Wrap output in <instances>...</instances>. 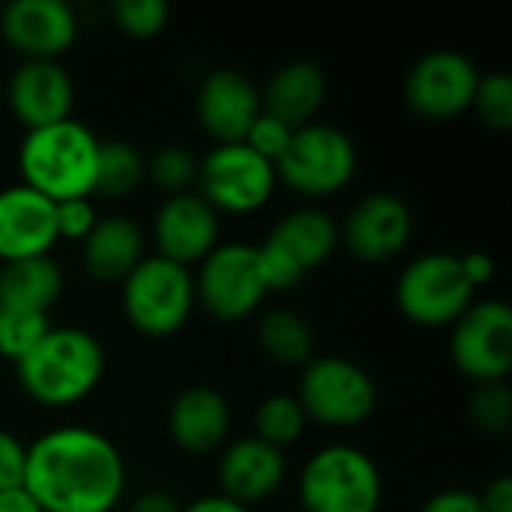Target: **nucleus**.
<instances>
[{
  "instance_id": "nucleus-37",
  "label": "nucleus",
  "mask_w": 512,
  "mask_h": 512,
  "mask_svg": "<svg viewBox=\"0 0 512 512\" xmlns=\"http://www.w3.org/2000/svg\"><path fill=\"white\" fill-rule=\"evenodd\" d=\"M459 264H462V273H465V279L471 282L474 291L495 279V258L486 255V252H468V255L459 258Z\"/></svg>"
},
{
  "instance_id": "nucleus-19",
  "label": "nucleus",
  "mask_w": 512,
  "mask_h": 512,
  "mask_svg": "<svg viewBox=\"0 0 512 512\" xmlns=\"http://www.w3.org/2000/svg\"><path fill=\"white\" fill-rule=\"evenodd\" d=\"M288 477L285 450L264 444L261 438H237L219 450L216 480L219 492L243 507H255L273 498Z\"/></svg>"
},
{
  "instance_id": "nucleus-12",
  "label": "nucleus",
  "mask_w": 512,
  "mask_h": 512,
  "mask_svg": "<svg viewBox=\"0 0 512 512\" xmlns=\"http://www.w3.org/2000/svg\"><path fill=\"white\" fill-rule=\"evenodd\" d=\"M450 327V357L468 381H507L512 369V312L504 300H474Z\"/></svg>"
},
{
  "instance_id": "nucleus-39",
  "label": "nucleus",
  "mask_w": 512,
  "mask_h": 512,
  "mask_svg": "<svg viewBox=\"0 0 512 512\" xmlns=\"http://www.w3.org/2000/svg\"><path fill=\"white\" fill-rule=\"evenodd\" d=\"M180 501L174 498V495H168V492H162V489H147V492H141V495H135L132 498V504H129V510L126 512H180Z\"/></svg>"
},
{
  "instance_id": "nucleus-36",
  "label": "nucleus",
  "mask_w": 512,
  "mask_h": 512,
  "mask_svg": "<svg viewBox=\"0 0 512 512\" xmlns=\"http://www.w3.org/2000/svg\"><path fill=\"white\" fill-rule=\"evenodd\" d=\"M420 512H486L480 504V495L477 492H468V489H444V492H435Z\"/></svg>"
},
{
  "instance_id": "nucleus-32",
  "label": "nucleus",
  "mask_w": 512,
  "mask_h": 512,
  "mask_svg": "<svg viewBox=\"0 0 512 512\" xmlns=\"http://www.w3.org/2000/svg\"><path fill=\"white\" fill-rule=\"evenodd\" d=\"M111 21L117 24V30H123L126 36L135 39H150L159 36L168 24V3L162 0H117L111 3Z\"/></svg>"
},
{
  "instance_id": "nucleus-30",
  "label": "nucleus",
  "mask_w": 512,
  "mask_h": 512,
  "mask_svg": "<svg viewBox=\"0 0 512 512\" xmlns=\"http://www.w3.org/2000/svg\"><path fill=\"white\" fill-rule=\"evenodd\" d=\"M48 330H51L48 315L0 309V357L9 363H18Z\"/></svg>"
},
{
  "instance_id": "nucleus-21",
  "label": "nucleus",
  "mask_w": 512,
  "mask_h": 512,
  "mask_svg": "<svg viewBox=\"0 0 512 512\" xmlns=\"http://www.w3.org/2000/svg\"><path fill=\"white\" fill-rule=\"evenodd\" d=\"M231 405L210 384L180 390L168 408V435L189 456H210L228 444Z\"/></svg>"
},
{
  "instance_id": "nucleus-35",
  "label": "nucleus",
  "mask_w": 512,
  "mask_h": 512,
  "mask_svg": "<svg viewBox=\"0 0 512 512\" xmlns=\"http://www.w3.org/2000/svg\"><path fill=\"white\" fill-rule=\"evenodd\" d=\"M27 471V447L6 429H0V492L21 489Z\"/></svg>"
},
{
  "instance_id": "nucleus-24",
  "label": "nucleus",
  "mask_w": 512,
  "mask_h": 512,
  "mask_svg": "<svg viewBox=\"0 0 512 512\" xmlns=\"http://www.w3.org/2000/svg\"><path fill=\"white\" fill-rule=\"evenodd\" d=\"M63 294V270L51 255L0 264V309L48 315Z\"/></svg>"
},
{
  "instance_id": "nucleus-10",
  "label": "nucleus",
  "mask_w": 512,
  "mask_h": 512,
  "mask_svg": "<svg viewBox=\"0 0 512 512\" xmlns=\"http://www.w3.org/2000/svg\"><path fill=\"white\" fill-rule=\"evenodd\" d=\"M474 303V288L459 255L426 252L414 258L396 282V306L417 327H450Z\"/></svg>"
},
{
  "instance_id": "nucleus-18",
  "label": "nucleus",
  "mask_w": 512,
  "mask_h": 512,
  "mask_svg": "<svg viewBox=\"0 0 512 512\" xmlns=\"http://www.w3.org/2000/svg\"><path fill=\"white\" fill-rule=\"evenodd\" d=\"M75 87L60 60H21L6 81V105L30 132L72 117Z\"/></svg>"
},
{
  "instance_id": "nucleus-6",
  "label": "nucleus",
  "mask_w": 512,
  "mask_h": 512,
  "mask_svg": "<svg viewBox=\"0 0 512 512\" xmlns=\"http://www.w3.org/2000/svg\"><path fill=\"white\" fill-rule=\"evenodd\" d=\"M297 402L306 420L327 429H351L375 414L378 387L357 360L339 354H315L300 372Z\"/></svg>"
},
{
  "instance_id": "nucleus-31",
  "label": "nucleus",
  "mask_w": 512,
  "mask_h": 512,
  "mask_svg": "<svg viewBox=\"0 0 512 512\" xmlns=\"http://www.w3.org/2000/svg\"><path fill=\"white\" fill-rule=\"evenodd\" d=\"M471 108L477 111V117H480L489 129H495V132H510L512 129V81L510 78H507L504 72L480 75Z\"/></svg>"
},
{
  "instance_id": "nucleus-41",
  "label": "nucleus",
  "mask_w": 512,
  "mask_h": 512,
  "mask_svg": "<svg viewBox=\"0 0 512 512\" xmlns=\"http://www.w3.org/2000/svg\"><path fill=\"white\" fill-rule=\"evenodd\" d=\"M0 512H42L39 504L27 495V489H9V492H0Z\"/></svg>"
},
{
  "instance_id": "nucleus-26",
  "label": "nucleus",
  "mask_w": 512,
  "mask_h": 512,
  "mask_svg": "<svg viewBox=\"0 0 512 512\" xmlns=\"http://www.w3.org/2000/svg\"><path fill=\"white\" fill-rule=\"evenodd\" d=\"M144 168H147V159L138 153L135 144L123 138L99 141L93 192L102 198H126L144 183Z\"/></svg>"
},
{
  "instance_id": "nucleus-13",
  "label": "nucleus",
  "mask_w": 512,
  "mask_h": 512,
  "mask_svg": "<svg viewBox=\"0 0 512 512\" xmlns=\"http://www.w3.org/2000/svg\"><path fill=\"white\" fill-rule=\"evenodd\" d=\"M480 72L471 57L453 48L423 54L405 75V102L423 120H453L471 111Z\"/></svg>"
},
{
  "instance_id": "nucleus-28",
  "label": "nucleus",
  "mask_w": 512,
  "mask_h": 512,
  "mask_svg": "<svg viewBox=\"0 0 512 512\" xmlns=\"http://www.w3.org/2000/svg\"><path fill=\"white\" fill-rule=\"evenodd\" d=\"M144 180H150L156 189H162L165 198L192 192V186L198 180V159L192 156V150H186L180 144H165L147 159Z\"/></svg>"
},
{
  "instance_id": "nucleus-34",
  "label": "nucleus",
  "mask_w": 512,
  "mask_h": 512,
  "mask_svg": "<svg viewBox=\"0 0 512 512\" xmlns=\"http://www.w3.org/2000/svg\"><path fill=\"white\" fill-rule=\"evenodd\" d=\"M54 219H57V240L84 243L87 234L96 228L99 213L90 198H66L54 204Z\"/></svg>"
},
{
  "instance_id": "nucleus-7",
  "label": "nucleus",
  "mask_w": 512,
  "mask_h": 512,
  "mask_svg": "<svg viewBox=\"0 0 512 512\" xmlns=\"http://www.w3.org/2000/svg\"><path fill=\"white\" fill-rule=\"evenodd\" d=\"M339 249V222L321 207H297L285 213L258 246L270 294L291 291L312 270L324 267Z\"/></svg>"
},
{
  "instance_id": "nucleus-1",
  "label": "nucleus",
  "mask_w": 512,
  "mask_h": 512,
  "mask_svg": "<svg viewBox=\"0 0 512 512\" xmlns=\"http://www.w3.org/2000/svg\"><path fill=\"white\" fill-rule=\"evenodd\" d=\"M24 489L42 512H114L126 492V462L105 432L54 426L27 447Z\"/></svg>"
},
{
  "instance_id": "nucleus-5",
  "label": "nucleus",
  "mask_w": 512,
  "mask_h": 512,
  "mask_svg": "<svg viewBox=\"0 0 512 512\" xmlns=\"http://www.w3.org/2000/svg\"><path fill=\"white\" fill-rule=\"evenodd\" d=\"M120 306L132 330L147 339H168L186 327L198 306L192 270L159 255H144L120 282Z\"/></svg>"
},
{
  "instance_id": "nucleus-27",
  "label": "nucleus",
  "mask_w": 512,
  "mask_h": 512,
  "mask_svg": "<svg viewBox=\"0 0 512 512\" xmlns=\"http://www.w3.org/2000/svg\"><path fill=\"white\" fill-rule=\"evenodd\" d=\"M306 414L297 402V396L291 393H273L267 399H261V405L255 408V438H261L264 444L285 450L288 444L300 441L303 429H306Z\"/></svg>"
},
{
  "instance_id": "nucleus-8",
  "label": "nucleus",
  "mask_w": 512,
  "mask_h": 512,
  "mask_svg": "<svg viewBox=\"0 0 512 512\" xmlns=\"http://www.w3.org/2000/svg\"><path fill=\"white\" fill-rule=\"evenodd\" d=\"M357 174V147L351 135L330 123H306L294 129L276 162V180L303 198H333Z\"/></svg>"
},
{
  "instance_id": "nucleus-17",
  "label": "nucleus",
  "mask_w": 512,
  "mask_h": 512,
  "mask_svg": "<svg viewBox=\"0 0 512 512\" xmlns=\"http://www.w3.org/2000/svg\"><path fill=\"white\" fill-rule=\"evenodd\" d=\"M219 213L198 195H168L153 216L156 255L180 267L201 264L219 246Z\"/></svg>"
},
{
  "instance_id": "nucleus-25",
  "label": "nucleus",
  "mask_w": 512,
  "mask_h": 512,
  "mask_svg": "<svg viewBox=\"0 0 512 512\" xmlns=\"http://www.w3.org/2000/svg\"><path fill=\"white\" fill-rule=\"evenodd\" d=\"M258 345L276 366L303 369L315 357V333L294 309H270L258 321Z\"/></svg>"
},
{
  "instance_id": "nucleus-3",
  "label": "nucleus",
  "mask_w": 512,
  "mask_h": 512,
  "mask_svg": "<svg viewBox=\"0 0 512 512\" xmlns=\"http://www.w3.org/2000/svg\"><path fill=\"white\" fill-rule=\"evenodd\" d=\"M99 138L90 126L69 117L54 126L30 129L18 147L21 183L48 201L90 198L96 177Z\"/></svg>"
},
{
  "instance_id": "nucleus-23",
  "label": "nucleus",
  "mask_w": 512,
  "mask_h": 512,
  "mask_svg": "<svg viewBox=\"0 0 512 512\" xmlns=\"http://www.w3.org/2000/svg\"><path fill=\"white\" fill-rule=\"evenodd\" d=\"M144 261V231L129 216H99L81 243V264L96 282H123Z\"/></svg>"
},
{
  "instance_id": "nucleus-9",
  "label": "nucleus",
  "mask_w": 512,
  "mask_h": 512,
  "mask_svg": "<svg viewBox=\"0 0 512 512\" xmlns=\"http://www.w3.org/2000/svg\"><path fill=\"white\" fill-rule=\"evenodd\" d=\"M195 282V303L222 324H237L255 315L270 288L264 279L258 246L249 243H219L192 273Z\"/></svg>"
},
{
  "instance_id": "nucleus-2",
  "label": "nucleus",
  "mask_w": 512,
  "mask_h": 512,
  "mask_svg": "<svg viewBox=\"0 0 512 512\" xmlns=\"http://www.w3.org/2000/svg\"><path fill=\"white\" fill-rule=\"evenodd\" d=\"M105 375V348L84 327H51L18 363V387L42 408L84 402Z\"/></svg>"
},
{
  "instance_id": "nucleus-33",
  "label": "nucleus",
  "mask_w": 512,
  "mask_h": 512,
  "mask_svg": "<svg viewBox=\"0 0 512 512\" xmlns=\"http://www.w3.org/2000/svg\"><path fill=\"white\" fill-rule=\"evenodd\" d=\"M291 135H294V129H291L288 123H282L279 117H273V114L261 111V114H258V120L252 123V129L246 132L243 144H246L249 150H255L261 159H267V162H273V165H276V162H279V156L285 153V147H288Z\"/></svg>"
},
{
  "instance_id": "nucleus-40",
  "label": "nucleus",
  "mask_w": 512,
  "mask_h": 512,
  "mask_svg": "<svg viewBox=\"0 0 512 512\" xmlns=\"http://www.w3.org/2000/svg\"><path fill=\"white\" fill-rule=\"evenodd\" d=\"M180 512H249V507H243V504H237V501L225 498L222 492H216V495L195 498L192 504H186Z\"/></svg>"
},
{
  "instance_id": "nucleus-14",
  "label": "nucleus",
  "mask_w": 512,
  "mask_h": 512,
  "mask_svg": "<svg viewBox=\"0 0 512 512\" xmlns=\"http://www.w3.org/2000/svg\"><path fill=\"white\" fill-rule=\"evenodd\" d=\"M414 234L411 207L393 192H369L348 210L339 225V243L363 264H387L399 258Z\"/></svg>"
},
{
  "instance_id": "nucleus-16",
  "label": "nucleus",
  "mask_w": 512,
  "mask_h": 512,
  "mask_svg": "<svg viewBox=\"0 0 512 512\" xmlns=\"http://www.w3.org/2000/svg\"><path fill=\"white\" fill-rule=\"evenodd\" d=\"M261 114L258 84L231 66L204 75L195 93V117L216 144H240Z\"/></svg>"
},
{
  "instance_id": "nucleus-22",
  "label": "nucleus",
  "mask_w": 512,
  "mask_h": 512,
  "mask_svg": "<svg viewBox=\"0 0 512 512\" xmlns=\"http://www.w3.org/2000/svg\"><path fill=\"white\" fill-rule=\"evenodd\" d=\"M327 102V75L309 60H291L279 66L261 90V111L279 117L291 129L315 123Z\"/></svg>"
},
{
  "instance_id": "nucleus-15",
  "label": "nucleus",
  "mask_w": 512,
  "mask_h": 512,
  "mask_svg": "<svg viewBox=\"0 0 512 512\" xmlns=\"http://www.w3.org/2000/svg\"><path fill=\"white\" fill-rule=\"evenodd\" d=\"M0 36L24 60H60L78 39V15L63 0H12L0 6Z\"/></svg>"
},
{
  "instance_id": "nucleus-20",
  "label": "nucleus",
  "mask_w": 512,
  "mask_h": 512,
  "mask_svg": "<svg viewBox=\"0 0 512 512\" xmlns=\"http://www.w3.org/2000/svg\"><path fill=\"white\" fill-rule=\"evenodd\" d=\"M57 243L54 201L24 183L0 189V264L51 255Z\"/></svg>"
},
{
  "instance_id": "nucleus-4",
  "label": "nucleus",
  "mask_w": 512,
  "mask_h": 512,
  "mask_svg": "<svg viewBox=\"0 0 512 512\" xmlns=\"http://www.w3.org/2000/svg\"><path fill=\"white\" fill-rule=\"evenodd\" d=\"M303 512H378L384 480L375 459L354 444L315 450L300 471Z\"/></svg>"
},
{
  "instance_id": "nucleus-11",
  "label": "nucleus",
  "mask_w": 512,
  "mask_h": 512,
  "mask_svg": "<svg viewBox=\"0 0 512 512\" xmlns=\"http://www.w3.org/2000/svg\"><path fill=\"white\" fill-rule=\"evenodd\" d=\"M198 195L222 216L261 210L276 189V165L240 144H216L198 162Z\"/></svg>"
},
{
  "instance_id": "nucleus-29",
  "label": "nucleus",
  "mask_w": 512,
  "mask_h": 512,
  "mask_svg": "<svg viewBox=\"0 0 512 512\" xmlns=\"http://www.w3.org/2000/svg\"><path fill=\"white\" fill-rule=\"evenodd\" d=\"M468 417L477 432L501 438L510 432L512 423V393L507 381L495 384H477L468 399Z\"/></svg>"
},
{
  "instance_id": "nucleus-38",
  "label": "nucleus",
  "mask_w": 512,
  "mask_h": 512,
  "mask_svg": "<svg viewBox=\"0 0 512 512\" xmlns=\"http://www.w3.org/2000/svg\"><path fill=\"white\" fill-rule=\"evenodd\" d=\"M480 504L486 512H512V480L507 474L495 477L483 495H480Z\"/></svg>"
}]
</instances>
